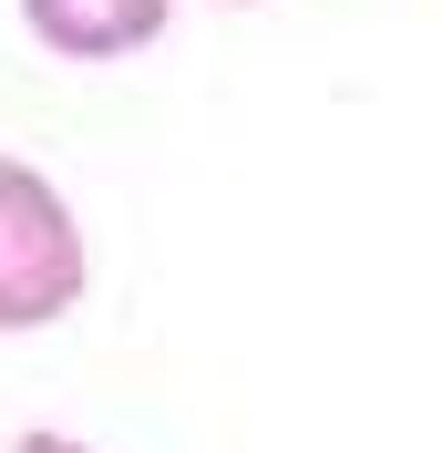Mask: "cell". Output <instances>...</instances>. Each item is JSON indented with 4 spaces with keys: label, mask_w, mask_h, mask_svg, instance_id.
Listing matches in <instances>:
<instances>
[{
    "label": "cell",
    "mask_w": 443,
    "mask_h": 453,
    "mask_svg": "<svg viewBox=\"0 0 443 453\" xmlns=\"http://www.w3.org/2000/svg\"><path fill=\"white\" fill-rule=\"evenodd\" d=\"M93 279V248H83V217L62 206V186L21 155H0V330H52L73 319Z\"/></svg>",
    "instance_id": "6da1fadb"
},
{
    "label": "cell",
    "mask_w": 443,
    "mask_h": 453,
    "mask_svg": "<svg viewBox=\"0 0 443 453\" xmlns=\"http://www.w3.org/2000/svg\"><path fill=\"white\" fill-rule=\"evenodd\" d=\"M175 0H21V31L62 62H124L144 42H166Z\"/></svg>",
    "instance_id": "7a4b0ae2"
},
{
    "label": "cell",
    "mask_w": 443,
    "mask_h": 453,
    "mask_svg": "<svg viewBox=\"0 0 443 453\" xmlns=\"http://www.w3.org/2000/svg\"><path fill=\"white\" fill-rule=\"evenodd\" d=\"M11 453H93V443H73V433H21Z\"/></svg>",
    "instance_id": "3957f363"
},
{
    "label": "cell",
    "mask_w": 443,
    "mask_h": 453,
    "mask_svg": "<svg viewBox=\"0 0 443 453\" xmlns=\"http://www.w3.org/2000/svg\"><path fill=\"white\" fill-rule=\"evenodd\" d=\"M227 11H248V0H227Z\"/></svg>",
    "instance_id": "277c9868"
}]
</instances>
